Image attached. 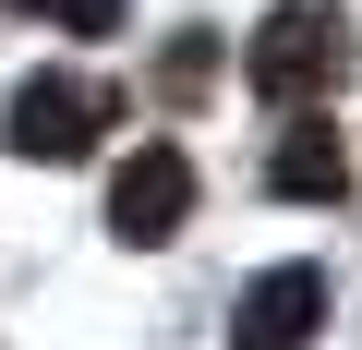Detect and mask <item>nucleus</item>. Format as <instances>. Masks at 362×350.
<instances>
[{
	"mask_svg": "<svg viewBox=\"0 0 362 350\" xmlns=\"http://www.w3.org/2000/svg\"><path fill=\"white\" fill-rule=\"evenodd\" d=\"M157 97H169V109H194V97H218V37H206V25L157 49Z\"/></svg>",
	"mask_w": 362,
	"mask_h": 350,
	"instance_id": "423d86ee",
	"label": "nucleus"
},
{
	"mask_svg": "<svg viewBox=\"0 0 362 350\" xmlns=\"http://www.w3.org/2000/svg\"><path fill=\"white\" fill-rule=\"evenodd\" d=\"M266 182H278L290 206H338V194H350V145H338V121H290L278 157H266Z\"/></svg>",
	"mask_w": 362,
	"mask_h": 350,
	"instance_id": "39448f33",
	"label": "nucleus"
},
{
	"mask_svg": "<svg viewBox=\"0 0 362 350\" xmlns=\"http://www.w3.org/2000/svg\"><path fill=\"white\" fill-rule=\"evenodd\" d=\"M109 121H121V85H97V73H25V85H13V109H0V145L61 169V157L109 145Z\"/></svg>",
	"mask_w": 362,
	"mask_h": 350,
	"instance_id": "f03ea898",
	"label": "nucleus"
},
{
	"mask_svg": "<svg viewBox=\"0 0 362 350\" xmlns=\"http://www.w3.org/2000/svg\"><path fill=\"white\" fill-rule=\"evenodd\" d=\"M181 218H194V157L181 145H133L121 182H109V242H181Z\"/></svg>",
	"mask_w": 362,
	"mask_h": 350,
	"instance_id": "7ed1b4c3",
	"label": "nucleus"
},
{
	"mask_svg": "<svg viewBox=\"0 0 362 350\" xmlns=\"http://www.w3.org/2000/svg\"><path fill=\"white\" fill-rule=\"evenodd\" d=\"M314 326H326V266H266L230 302V350H302Z\"/></svg>",
	"mask_w": 362,
	"mask_h": 350,
	"instance_id": "20e7f679",
	"label": "nucleus"
},
{
	"mask_svg": "<svg viewBox=\"0 0 362 350\" xmlns=\"http://www.w3.org/2000/svg\"><path fill=\"white\" fill-rule=\"evenodd\" d=\"M37 13L73 25V37H109V25H121V0H37Z\"/></svg>",
	"mask_w": 362,
	"mask_h": 350,
	"instance_id": "0eeeda50",
	"label": "nucleus"
},
{
	"mask_svg": "<svg viewBox=\"0 0 362 350\" xmlns=\"http://www.w3.org/2000/svg\"><path fill=\"white\" fill-rule=\"evenodd\" d=\"M242 73H254L278 109H314V97L350 73V13H338V0H278V13L254 25V49H242Z\"/></svg>",
	"mask_w": 362,
	"mask_h": 350,
	"instance_id": "f257e3e1",
	"label": "nucleus"
}]
</instances>
